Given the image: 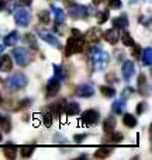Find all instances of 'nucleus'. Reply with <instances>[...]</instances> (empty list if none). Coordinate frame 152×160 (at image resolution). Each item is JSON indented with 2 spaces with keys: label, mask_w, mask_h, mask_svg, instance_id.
<instances>
[{
  "label": "nucleus",
  "mask_w": 152,
  "mask_h": 160,
  "mask_svg": "<svg viewBox=\"0 0 152 160\" xmlns=\"http://www.w3.org/2000/svg\"><path fill=\"white\" fill-rule=\"evenodd\" d=\"M85 45H86L85 37H82V34L77 30H72V37H69V39H68L65 52H66L68 56H71L72 53H79L85 49Z\"/></svg>",
  "instance_id": "f257e3e1"
},
{
  "label": "nucleus",
  "mask_w": 152,
  "mask_h": 160,
  "mask_svg": "<svg viewBox=\"0 0 152 160\" xmlns=\"http://www.w3.org/2000/svg\"><path fill=\"white\" fill-rule=\"evenodd\" d=\"M92 63H93L94 70H104L110 62V55L103 49L102 47H94L92 51Z\"/></svg>",
  "instance_id": "f03ea898"
},
{
  "label": "nucleus",
  "mask_w": 152,
  "mask_h": 160,
  "mask_svg": "<svg viewBox=\"0 0 152 160\" xmlns=\"http://www.w3.org/2000/svg\"><path fill=\"white\" fill-rule=\"evenodd\" d=\"M13 56H14L16 63L18 65V66H27V65L31 62V55L25 48H14Z\"/></svg>",
  "instance_id": "7ed1b4c3"
},
{
  "label": "nucleus",
  "mask_w": 152,
  "mask_h": 160,
  "mask_svg": "<svg viewBox=\"0 0 152 160\" xmlns=\"http://www.w3.org/2000/svg\"><path fill=\"white\" fill-rule=\"evenodd\" d=\"M6 82H7L8 87L18 90V88H23V87H25V86H27L28 79H27V76H25L24 73H16V75L10 76V78L6 80Z\"/></svg>",
  "instance_id": "20e7f679"
},
{
  "label": "nucleus",
  "mask_w": 152,
  "mask_h": 160,
  "mask_svg": "<svg viewBox=\"0 0 152 160\" xmlns=\"http://www.w3.org/2000/svg\"><path fill=\"white\" fill-rule=\"evenodd\" d=\"M14 21L20 27H27L31 21V14L27 8H17L14 13Z\"/></svg>",
  "instance_id": "39448f33"
},
{
  "label": "nucleus",
  "mask_w": 152,
  "mask_h": 160,
  "mask_svg": "<svg viewBox=\"0 0 152 160\" xmlns=\"http://www.w3.org/2000/svg\"><path fill=\"white\" fill-rule=\"evenodd\" d=\"M68 14H69V17L73 20H82V18H86V17L89 16V10H87V7H85V6L72 4L69 8H68Z\"/></svg>",
  "instance_id": "423d86ee"
},
{
  "label": "nucleus",
  "mask_w": 152,
  "mask_h": 160,
  "mask_svg": "<svg viewBox=\"0 0 152 160\" xmlns=\"http://www.w3.org/2000/svg\"><path fill=\"white\" fill-rule=\"evenodd\" d=\"M99 118H100V115L96 110H87L82 114L80 121H82V124L86 125V127H92V125H96L97 122H99Z\"/></svg>",
  "instance_id": "0eeeda50"
},
{
  "label": "nucleus",
  "mask_w": 152,
  "mask_h": 160,
  "mask_svg": "<svg viewBox=\"0 0 152 160\" xmlns=\"http://www.w3.org/2000/svg\"><path fill=\"white\" fill-rule=\"evenodd\" d=\"M37 32H38L39 38H41L42 41L48 42L50 45H52V47H55V48L61 47V42H59V39L56 38V37L54 35L52 32H50V31H45V30H41V28H38V30H37Z\"/></svg>",
  "instance_id": "6e6552de"
},
{
  "label": "nucleus",
  "mask_w": 152,
  "mask_h": 160,
  "mask_svg": "<svg viewBox=\"0 0 152 160\" xmlns=\"http://www.w3.org/2000/svg\"><path fill=\"white\" fill-rule=\"evenodd\" d=\"M59 88H61V82L56 78H51L48 80L47 84V96L48 97H54L59 93Z\"/></svg>",
  "instance_id": "1a4fd4ad"
},
{
  "label": "nucleus",
  "mask_w": 152,
  "mask_h": 160,
  "mask_svg": "<svg viewBox=\"0 0 152 160\" xmlns=\"http://www.w3.org/2000/svg\"><path fill=\"white\" fill-rule=\"evenodd\" d=\"M134 73H135V65H134V62H131V61L124 62V65H123V78H124L125 82H130L131 78L134 76Z\"/></svg>",
  "instance_id": "9d476101"
},
{
  "label": "nucleus",
  "mask_w": 152,
  "mask_h": 160,
  "mask_svg": "<svg viewBox=\"0 0 152 160\" xmlns=\"http://www.w3.org/2000/svg\"><path fill=\"white\" fill-rule=\"evenodd\" d=\"M102 38V30L99 27H92L87 30L85 35L86 41H90V42H99V39Z\"/></svg>",
  "instance_id": "9b49d317"
},
{
  "label": "nucleus",
  "mask_w": 152,
  "mask_h": 160,
  "mask_svg": "<svg viewBox=\"0 0 152 160\" xmlns=\"http://www.w3.org/2000/svg\"><path fill=\"white\" fill-rule=\"evenodd\" d=\"M76 94L79 97H83V98H87V97H92L94 94V88L92 84H80L79 87L76 88Z\"/></svg>",
  "instance_id": "f8f14e48"
},
{
  "label": "nucleus",
  "mask_w": 152,
  "mask_h": 160,
  "mask_svg": "<svg viewBox=\"0 0 152 160\" xmlns=\"http://www.w3.org/2000/svg\"><path fill=\"white\" fill-rule=\"evenodd\" d=\"M104 39L108 42V44L114 45L120 41V31L117 28H111V30H107L104 32Z\"/></svg>",
  "instance_id": "ddd939ff"
},
{
  "label": "nucleus",
  "mask_w": 152,
  "mask_h": 160,
  "mask_svg": "<svg viewBox=\"0 0 152 160\" xmlns=\"http://www.w3.org/2000/svg\"><path fill=\"white\" fill-rule=\"evenodd\" d=\"M64 112L68 117H75L80 112V107L77 102H69V104H66V107H64Z\"/></svg>",
  "instance_id": "4468645a"
},
{
  "label": "nucleus",
  "mask_w": 152,
  "mask_h": 160,
  "mask_svg": "<svg viewBox=\"0 0 152 160\" xmlns=\"http://www.w3.org/2000/svg\"><path fill=\"white\" fill-rule=\"evenodd\" d=\"M11 68H13V61H11V58L8 55H3L2 58H0V70H2V72H8V70H11Z\"/></svg>",
  "instance_id": "2eb2a0df"
},
{
  "label": "nucleus",
  "mask_w": 152,
  "mask_h": 160,
  "mask_svg": "<svg viewBox=\"0 0 152 160\" xmlns=\"http://www.w3.org/2000/svg\"><path fill=\"white\" fill-rule=\"evenodd\" d=\"M138 90H139V94H145V96L149 94V87H148V82H147L145 75H139V78H138Z\"/></svg>",
  "instance_id": "dca6fc26"
},
{
  "label": "nucleus",
  "mask_w": 152,
  "mask_h": 160,
  "mask_svg": "<svg viewBox=\"0 0 152 160\" xmlns=\"http://www.w3.org/2000/svg\"><path fill=\"white\" fill-rule=\"evenodd\" d=\"M113 25L117 30H121V28H125L128 25V17L125 14H121L120 17H116L113 20Z\"/></svg>",
  "instance_id": "f3484780"
},
{
  "label": "nucleus",
  "mask_w": 152,
  "mask_h": 160,
  "mask_svg": "<svg viewBox=\"0 0 152 160\" xmlns=\"http://www.w3.org/2000/svg\"><path fill=\"white\" fill-rule=\"evenodd\" d=\"M20 39V35L17 31H11L7 35L4 37V45H8V47H13V45L17 44V41Z\"/></svg>",
  "instance_id": "a211bd4d"
},
{
  "label": "nucleus",
  "mask_w": 152,
  "mask_h": 160,
  "mask_svg": "<svg viewBox=\"0 0 152 160\" xmlns=\"http://www.w3.org/2000/svg\"><path fill=\"white\" fill-rule=\"evenodd\" d=\"M51 10H52L56 22H58V24H62V22L65 21V11L59 7H55V6H51Z\"/></svg>",
  "instance_id": "6ab92c4d"
},
{
  "label": "nucleus",
  "mask_w": 152,
  "mask_h": 160,
  "mask_svg": "<svg viewBox=\"0 0 152 160\" xmlns=\"http://www.w3.org/2000/svg\"><path fill=\"white\" fill-rule=\"evenodd\" d=\"M114 127H116V118H114L113 115L106 118V121L103 122V129H104V132H107V133L113 132Z\"/></svg>",
  "instance_id": "aec40b11"
},
{
  "label": "nucleus",
  "mask_w": 152,
  "mask_h": 160,
  "mask_svg": "<svg viewBox=\"0 0 152 160\" xmlns=\"http://www.w3.org/2000/svg\"><path fill=\"white\" fill-rule=\"evenodd\" d=\"M137 118L135 115H133V114H124V117H123V124L125 125L127 128H134L137 125Z\"/></svg>",
  "instance_id": "412c9836"
},
{
  "label": "nucleus",
  "mask_w": 152,
  "mask_h": 160,
  "mask_svg": "<svg viewBox=\"0 0 152 160\" xmlns=\"http://www.w3.org/2000/svg\"><path fill=\"white\" fill-rule=\"evenodd\" d=\"M141 61L145 66H151V63H152V49L151 48H145V49L142 51Z\"/></svg>",
  "instance_id": "4be33fe9"
},
{
  "label": "nucleus",
  "mask_w": 152,
  "mask_h": 160,
  "mask_svg": "<svg viewBox=\"0 0 152 160\" xmlns=\"http://www.w3.org/2000/svg\"><path fill=\"white\" fill-rule=\"evenodd\" d=\"M125 101L124 100H117V101H114L113 102V111L116 114H118V115H121V114H124V111H125Z\"/></svg>",
  "instance_id": "5701e85b"
},
{
  "label": "nucleus",
  "mask_w": 152,
  "mask_h": 160,
  "mask_svg": "<svg viewBox=\"0 0 152 160\" xmlns=\"http://www.w3.org/2000/svg\"><path fill=\"white\" fill-rule=\"evenodd\" d=\"M111 152H113L111 148H102V149H97L96 152H94V158L96 159H106L111 155Z\"/></svg>",
  "instance_id": "b1692460"
},
{
  "label": "nucleus",
  "mask_w": 152,
  "mask_h": 160,
  "mask_svg": "<svg viewBox=\"0 0 152 160\" xmlns=\"http://www.w3.org/2000/svg\"><path fill=\"white\" fill-rule=\"evenodd\" d=\"M0 127H2V129L4 131V132H10L11 131V121L8 117L3 115L0 117Z\"/></svg>",
  "instance_id": "393cba45"
},
{
  "label": "nucleus",
  "mask_w": 152,
  "mask_h": 160,
  "mask_svg": "<svg viewBox=\"0 0 152 160\" xmlns=\"http://www.w3.org/2000/svg\"><path fill=\"white\" fill-rule=\"evenodd\" d=\"M100 91H102V94L104 97H114L116 96V90H114L113 87H110V86H102V87H100Z\"/></svg>",
  "instance_id": "a878e982"
},
{
  "label": "nucleus",
  "mask_w": 152,
  "mask_h": 160,
  "mask_svg": "<svg viewBox=\"0 0 152 160\" xmlns=\"http://www.w3.org/2000/svg\"><path fill=\"white\" fill-rule=\"evenodd\" d=\"M4 156L6 158H8V159H16V156H17V149L14 146H6L4 148Z\"/></svg>",
  "instance_id": "bb28decb"
},
{
  "label": "nucleus",
  "mask_w": 152,
  "mask_h": 160,
  "mask_svg": "<svg viewBox=\"0 0 152 160\" xmlns=\"http://www.w3.org/2000/svg\"><path fill=\"white\" fill-rule=\"evenodd\" d=\"M54 72H55V78L59 80L66 78V75H65V72H64V68L59 66V65H54Z\"/></svg>",
  "instance_id": "cd10ccee"
},
{
  "label": "nucleus",
  "mask_w": 152,
  "mask_h": 160,
  "mask_svg": "<svg viewBox=\"0 0 152 160\" xmlns=\"http://www.w3.org/2000/svg\"><path fill=\"white\" fill-rule=\"evenodd\" d=\"M120 37H121V35H120ZM121 41H123V44H124L125 47H133V45L135 44V42H134V39H133V37H131L128 32H125L124 35L121 37Z\"/></svg>",
  "instance_id": "c85d7f7f"
},
{
  "label": "nucleus",
  "mask_w": 152,
  "mask_h": 160,
  "mask_svg": "<svg viewBox=\"0 0 152 160\" xmlns=\"http://www.w3.org/2000/svg\"><path fill=\"white\" fill-rule=\"evenodd\" d=\"M108 7L111 10H120L123 7V3L121 0H108Z\"/></svg>",
  "instance_id": "c756f323"
},
{
  "label": "nucleus",
  "mask_w": 152,
  "mask_h": 160,
  "mask_svg": "<svg viewBox=\"0 0 152 160\" xmlns=\"http://www.w3.org/2000/svg\"><path fill=\"white\" fill-rule=\"evenodd\" d=\"M38 17H39V20H41L44 24H48V22H50V11H47V10L39 11Z\"/></svg>",
  "instance_id": "7c9ffc66"
},
{
  "label": "nucleus",
  "mask_w": 152,
  "mask_h": 160,
  "mask_svg": "<svg viewBox=\"0 0 152 160\" xmlns=\"http://www.w3.org/2000/svg\"><path fill=\"white\" fill-rule=\"evenodd\" d=\"M34 152V146H24L21 148V156L23 158H30Z\"/></svg>",
  "instance_id": "2f4dec72"
},
{
  "label": "nucleus",
  "mask_w": 152,
  "mask_h": 160,
  "mask_svg": "<svg viewBox=\"0 0 152 160\" xmlns=\"http://www.w3.org/2000/svg\"><path fill=\"white\" fill-rule=\"evenodd\" d=\"M24 41L27 42L28 45H31V44H33L34 49H37V42H35V38H34V35H31V34H25V37H24Z\"/></svg>",
  "instance_id": "473e14b6"
},
{
  "label": "nucleus",
  "mask_w": 152,
  "mask_h": 160,
  "mask_svg": "<svg viewBox=\"0 0 152 160\" xmlns=\"http://www.w3.org/2000/svg\"><path fill=\"white\" fill-rule=\"evenodd\" d=\"M108 18V11H102V13L99 14V17H97V21H99V24H103V22H106Z\"/></svg>",
  "instance_id": "72a5a7b5"
},
{
  "label": "nucleus",
  "mask_w": 152,
  "mask_h": 160,
  "mask_svg": "<svg viewBox=\"0 0 152 160\" xmlns=\"http://www.w3.org/2000/svg\"><path fill=\"white\" fill-rule=\"evenodd\" d=\"M52 118H54L52 112L44 114V124H45V127H51V124H52Z\"/></svg>",
  "instance_id": "f704fd0d"
},
{
  "label": "nucleus",
  "mask_w": 152,
  "mask_h": 160,
  "mask_svg": "<svg viewBox=\"0 0 152 160\" xmlns=\"http://www.w3.org/2000/svg\"><path fill=\"white\" fill-rule=\"evenodd\" d=\"M123 141V133L121 132H116L111 136V142H121Z\"/></svg>",
  "instance_id": "c9c22d12"
},
{
  "label": "nucleus",
  "mask_w": 152,
  "mask_h": 160,
  "mask_svg": "<svg viewBox=\"0 0 152 160\" xmlns=\"http://www.w3.org/2000/svg\"><path fill=\"white\" fill-rule=\"evenodd\" d=\"M131 93H134V88L133 87H127L124 88V91H123V100H125L127 97L131 96Z\"/></svg>",
  "instance_id": "e433bc0d"
},
{
  "label": "nucleus",
  "mask_w": 152,
  "mask_h": 160,
  "mask_svg": "<svg viewBox=\"0 0 152 160\" xmlns=\"http://www.w3.org/2000/svg\"><path fill=\"white\" fill-rule=\"evenodd\" d=\"M145 110H147V104L145 102H138V105H137V114H142Z\"/></svg>",
  "instance_id": "4c0bfd02"
},
{
  "label": "nucleus",
  "mask_w": 152,
  "mask_h": 160,
  "mask_svg": "<svg viewBox=\"0 0 152 160\" xmlns=\"http://www.w3.org/2000/svg\"><path fill=\"white\" fill-rule=\"evenodd\" d=\"M133 47H134V52H133V55L135 56V58H139V53H141V48H139L138 45H135V44H134Z\"/></svg>",
  "instance_id": "58836bf2"
},
{
  "label": "nucleus",
  "mask_w": 152,
  "mask_h": 160,
  "mask_svg": "<svg viewBox=\"0 0 152 160\" xmlns=\"http://www.w3.org/2000/svg\"><path fill=\"white\" fill-rule=\"evenodd\" d=\"M31 104V100H23L21 102H20V110H21V108H25V107H28V105Z\"/></svg>",
  "instance_id": "ea45409f"
},
{
  "label": "nucleus",
  "mask_w": 152,
  "mask_h": 160,
  "mask_svg": "<svg viewBox=\"0 0 152 160\" xmlns=\"http://www.w3.org/2000/svg\"><path fill=\"white\" fill-rule=\"evenodd\" d=\"M20 4L23 6H31V3H33V0H18Z\"/></svg>",
  "instance_id": "a19ab883"
},
{
  "label": "nucleus",
  "mask_w": 152,
  "mask_h": 160,
  "mask_svg": "<svg viewBox=\"0 0 152 160\" xmlns=\"http://www.w3.org/2000/svg\"><path fill=\"white\" fill-rule=\"evenodd\" d=\"M83 138H85V135H77V136H75V142H77V143H79V142L83 141Z\"/></svg>",
  "instance_id": "79ce46f5"
},
{
  "label": "nucleus",
  "mask_w": 152,
  "mask_h": 160,
  "mask_svg": "<svg viewBox=\"0 0 152 160\" xmlns=\"http://www.w3.org/2000/svg\"><path fill=\"white\" fill-rule=\"evenodd\" d=\"M6 8V2L4 0H0V11H3Z\"/></svg>",
  "instance_id": "37998d69"
},
{
  "label": "nucleus",
  "mask_w": 152,
  "mask_h": 160,
  "mask_svg": "<svg viewBox=\"0 0 152 160\" xmlns=\"http://www.w3.org/2000/svg\"><path fill=\"white\" fill-rule=\"evenodd\" d=\"M100 2H102V0H93V3H94V4H99Z\"/></svg>",
  "instance_id": "c03bdc74"
},
{
  "label": "nucleus",
  "mask_w": 152,
  "mask_h": 160,
  "mask_svg": "<svg viewBox=\"0 0 152 160\" xmlns=\"http://www.w3.org/2000/svg\"><path fill=\"white\" fill-rule=\"evenodd\" d=\"M3 49H4V48H3V45H2V44H0V53H2V52H3Z\"/></svg>",
  "instance_id": "a18cd8bd"
},
{
  "label": "nucleus",
  "mask_w": 152,
  "mask_h": 160,
  "mask_svg": "<svg viewBox=\"0 0 152 160\" xmlns=\"http://www.w3.org/2000/svg\"><path fill=\"white\" fill-rule=\"evenodd\" d=\"M0 102H2V94H0Z\"/></svg>",
  "instance_id": "49530a36"
},
{
  "label": "nucleus",
  "mask_w": 152,
  "mask_h": 160,
  "mask_svg": "<svg viewBox=\"0 0 152 160\" xmlns=\"http://www.w3.org/2000/svg\"><path fill=\"white\" fill-rule=\"evenodd\" d=\"M0 142H2V133H0Z\"/></svg>",
  "instance_id": "de8ad7c7"
}]
</instances>
